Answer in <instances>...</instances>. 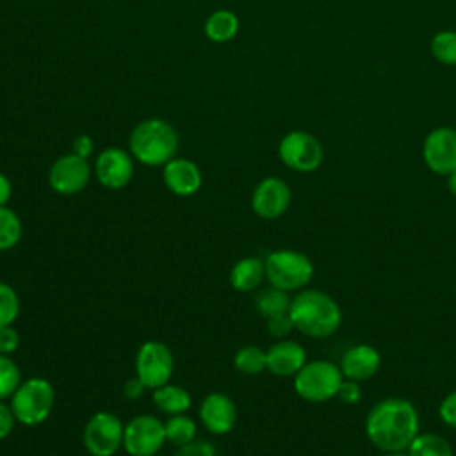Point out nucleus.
<instances>
[{
    "mask_svg": "<svg viewBox=\"0 0 456 456\" xmlns=\"http://www.w3.org/2000/svg\"><path fill=\"white\" fill-rule=\"evenodd\" d=\"M419 411L404 397H387L378 401L367 413L365 435L381 452L406 451L420 433Z\"/></svg>",
    "mask_w": 456,
    "mask_h": 456,
    "instance_id": "obj_1",
    "label": "nucleus"
},
{
    "mask_svg": "<svg viewBox=\"0 0 456 456\" xmlns=\"http://www.w3.org/2000/svg\"><path fill=\"white\" fill-rule=\"evenodd\" d=\"M289 317L294 330L310 338H326L333 335L342 322V310L338 303L319 289H303L289 306Z\"/></svg>",
    "mask_w": 456,
    "mask_h": 456,
    "instance_id": "obj_2",
    "label": "nucleus"
},
{
    "mask_svg": "<svg viewBox=\"0 0 456 456\" xmlns=\"http://www.w3.org/2000/svg\"><path fill=\"white\" fill-rule=\"evenodd\" d=\"M128 148L132 157L144 166H164L176 157L178 132L160 118H150L135 125L130 134Z\"/></svg>",
    "mask_w": 456,
    "mask_h": 456,
    "instance_id": "obj_3",
    "label": "nucleus"
},
{
    "mask_svg": "<svg viewBox=\"0 0 456 456\" xmlns=\"http://www.w3.org/2000/svg\"><path fill=\"white\" fill-rule=\"evenodd\" d=\"M9 404L14 411V417L23 426H39L43 424L55 404L53 385L41 376H32L21 379L14 394L9 397Z\"/></svg>",
    "mask_w": 456,
    "mask_h": 456,
    "instance_id": "obj_4",
    "label": "nucleus"
},
{
    "mask_svg": "<svg viewBox=\"0 0 456 456\" xmlns=\"http://www.w3.org/2000/svg\"><path fill=\"white\" fill-rule=\"evenodd\" d=\"M265 280L285 292L303 290L314 276L312 260L296 249H276L265 258Z\"/></svg>",
    "mask_w": 456,
    "mask_h": 456,
    "instance_id": "obj_5",
    "label": "nucleus"
},
{
    "mask_svg": "<svg viewBox=\"0 0 456 456\" xmlns=\"http://www.w3.org/2000/svg\"><path fill=\"white\" fill-rule=\"evenodd\" d=\"M296 394L308 403H324L337 397L344 379L342 370L330 360H312L294 374Z\"/></svg>",
    "mask_w": 456,
    "mask_h": 456,
    "instance_id": "obj_6",
    "label": "nucleus"
},
{
    "mask_svg": "<svg viewBox=\"0 0 456 456\" xmlns=\"http://www.w3.org/2000/svg\"><path fill=\"white\" fill-rule=\"evenodd\" d=\"M125 424L112 411L93 413L84 426V447L91 456H114L123 449Z\"/></svg>",
    "mask_w": 456,
    "mask_h": 456,
    "instance_id": "obj_7",
    "label": "nucleus"
},
{
    "mask_svg": "<svg viewBox=\"0 0 456 456\" xmlns=\"http://www.w3.org/2000/svg\"><path fill=\"white\" fill-rule=\"evenodd\" d=\"M175 372V356L160 340H146L139 346L135 353V376L146 385V388L155 390L171 381Z\"/></svg>",
    "mask_w": 456,
    "mask_h": 456,
    "instance_id": "obj_8",
    "label": "nucleus"
},
{
    "mask_svg": "<svg viewBox=\"0 0 456 456\" xmlns=\"http://www.w3.org/2000/svg\"><path fill=\"white\" fill-rule=\"evenodd\" d=\"M166 442L164 422L155 415L141 413L125 424L123 449L130 456H155Z\"/></svg>",
    "mask_w": 456,
    "mask_h": 456,
    "instance_id": "obj_9",
    "label": "nucleus"
},
{
    "mask_svg": "<svg viewBox=\"0 0 456 456\" xmlns=\"http://www.w3.org/2000/svg\"><path fill=\"white\" fill-rule=\"evenodd\" d=\"M278 155L287 167L310 173L322 164L324 150L315 135L305 130H292L280 141Z\"/></svg>",
    "mask_w": 456,
    "mask_h": 456,
    "instance_id": "obj_10",
    "label": "nucleus"
},
{
    "mask_svg": "<svg viewBox=\"0 0 456 456\" xmlns=\"http://www.w3.org/2000/svg\"><path fill=\"white\" fill-rule=\"evenodd\" d=\"M91 164L87 159L78 157L75 153H68L59 157L50 171H48V183L52 191L62 196H73L84 191L91 180Z\"/></svg>",
    "mask_w": 456,
    "mask_h": 456,
    "instance_id": "obj_11",
    "label": "nucleus"
},
{
    "mask_svg": "<svg viewBox=\"0 0 456 456\" xmlns=\"http://www.w3.org/2000/svg\"><path fill=\"white\" fill-rule=\"evenodd\" d=\"M292 201L290 187L285 180L278 176H267L256 183L251 194V208L253 212L265 219H278L287 212Z\"/></svg>",
    "mask_w": 456,
    "mask_h": 456,
    "instance_id": "obj_12",
    "label": "nucleus"
},
{
    "mask_svg": "<svg viewBox=\"0 0 456 456\" xmlns=\"http://www.w3.org/2000/svg\"><path fill=\"white\" fill-rule=\"evenodd\" d=\"M134 157L130 151L110 146L94 160V176L105 189H123L134 176Z\"/></svg>",
    "mask_w": 456,
    "mask_h": 456,
    "instance_id": "obj_13",
    "label": "nucleus"
},
{
    "mask_svg": "<svg viewBox=\"0 0 456 456\" xmlns=\"http://www.w3.org/2000/svg\"><path fill=\"white\" fill-rule=\"evenodd\" d=\"M426 166L436 175H449L456 169V130L438 126L428 134L422 146Z\"/></svg>",
    "mask_w": 456,
    "mask_h": 456,
    "instance_id": "obj_14",
    "label": "nucleus"
},
{
    "mask_svg": "<svg viewBox=\"0 0 456 456\" xmlns=\"http://www.w3.org/2000/svg\"><path fill=\"white\" fill-rule=\"evenodd\" d=\"M198 417L208 433L226 435L237 424V404L224 392H210L201 399Z\"/></svg>",
    "mask_w": 456,
    "mask_h": 456,
    "instance_id": "obj_15",
    "label": "nucleus"
},
{
    "mask_svg": "<svg viewBox=\"0 0 456 456\" xmlns=\"http://www.w3.org/2000/svg\"><path fill=\"white\" fill-rule=\"evenodd\" d=\"M162 180L167 191H171L175 196L187 198L200 191L203 176L196 162L183 157H175L162 166Z\"/></svg>",
    "mask_w": 456,
    "mask_h": 456,
    "instance_id": "obj_16",
    "label": "nucleus"
},
{
    "mask_svg": "<svg viewBox=\"0 0 456 456\" xmlns=\"http://www.w3.org/2000/svg\"><path fill=\"white\" fill-rule=\"evenodd\" d=\"M381 365L379 351L370 344H356L346 349L340 360V370L346 379L353 381H367L376 376Z\"/></svg>",
    "mask_w": 456,
    "mask_h": 456,
    "instance_id": "obj_17",
    "label": "nucleus"
},
{
    "mask_svg": "<svg viewBox=\"0 0 456 456\" xmlns=\"http://www.w3.org/2000/svg\"><path fill=\"white\" fill-rule=\"evenodd\" d=\"M267 351V370L278 378H294V374L306 363V351L290 338L276 340Z\"/></svg>",
    "mask_w": 456,
    "mask_h": 456,
    "instance_id": "obj_18",
    "label": "nucleus"
},
{
    "mask_svg": "<svg viewBox=\"0 0 456 456\" xmlns=\"http://www.w3.org/2000/svg\"><path fill=\"white\" fill-rule=\"evenodd\" d=\"M265 280V264L258 256H244L230 269V285L237 292H253Z\"/></svg>",
    "mask_w": 456,
    "mask_h": 456,
    "instance_id": "obj_19",
    "label": "nucleus"
},
{
    "mask_svg": "<svg viewBox=\"0 0 456 456\" xmlns=\"http://www.w3.org/2000/svg\"><path fill=\"white\" fill-rule=\"evenodd\" d=\"M151 399H153V404L159 408V411L166 413L167 417L187 413L192 406L191 392L185 387H180L175 383H166L155 388Z\"/></svg>",
    "mask_w": 456,
    "mask_h": 456,
    "instance_id": "obj_20",
    "label": "nucleus"
},
{
    "mask_svg": "<svg viewBox=\"0 0 456 456\" xmlns=\"http://www.w3.org/2000/svg\"><path fill=\"white\" fill-rule=\"evenodd\" d=\"M239 32V18L228 9H217L205 21V34L214 43H226Z\"/></svg>",
    "mask_w": 456,
    "mask_h": 456,
    "instance_id": "obj_21",
    "label": "nucleus"
},
{
    "mask_svg": "<svg viewBox=\"0 0 456 456\" xmlns=\"http://www.w3.org/2000/svg\"><path fill=\"white\" fill-rule=\"evenodd\" d=\"M233 367L246 376H256L267 369V351L255 344L242 346L233 356Z\"/></svg>",
    "mask_w": 456,
    "mask_h": 456,
    "instance_id": "obj_22",
    "label": "nucleus"
},
{
    "mask_svg": "<svg viewBox=\"0 0 456 456\" xmlns=\"http://www.w3.org/2000/svg\"><path fill=\"white\" fill-rule=\"evenodd\" d=\"M164 428H166V440L175 447H182L196 440L198 426H196V420L187 413L167 417V420L164 422Z\"/></svg>",
    "mask_w": 456,
    "mask_h": 456,
    "instance_id": "obj_23",
    "label": "nucleus"
},
{
    "mask_svg": "<svg viewBox=\"0 0 456 456\" xmlns=\"http://www.w3.org/2000/svg\"><path fill=\"white\" fill-rule=\"evenodd\" d=\"M406 452L408 456H452V447L438 433H419Z\"/></svg>",
    "mask_w": 456,
    "mask_h": 456,
    "instance_id": "obj_24",
    "label": "nucleus"
},
{
    "mask_svg": "<svg viewBox=\"0 0 456 456\" xmlns=\"http://www.w3.org/2000/svg\"><path fill=\"white\" fill-rule=\"evenodd\" d=\"M290 299L289 297V292L281 290V289H276V287H267L264 290L258 292L256 296V312L267 319L271 315H278V314H285L289 312V306H290Z\"/></svg>",
    "mask_w": 456,
    "mask_h": 456,
    "instance_id": "obj_25",
    "label": "nucleus"
},
{
    "mask_svg": "<svg viewBox=\"0 0 456 456\" xmlns=\"http://www.w3.org/2000/svg\"><path fill=\"white\" fill-rule=\"evenodd\" d=\"M23 235V223L20 216L7 205L0 207V253L12 249Z\"/></svg>",
    "mask_w": 456,
    "mask_h": 456,
    "instance_id": "obj_26",
    "label": "nucleus"
},
{
    "mask_svg": "<svg viewBox=\"0 0 456 456\" xmlns=\"http://www.w3.org/2000/svg\"><path fill=\"white\" fill-rule=\"evenodd\" d=\"M21 383V370L9 354L0 353V401L9 399Z\"/></svg>",
    "mask_w": 456,
    "mask_h": 456,
    "instance_id": "obj_27",
    "label": "nucleus"
},
{
    "mask_svg": "<svg viewBox=\"0 0 456 456\" xmlns=\"http://www.w3.org/2000/svg\"><path fill=\"white\" fill-rule=\"evenodd\" d=\"M431 52L436 61L456 66V32L442 30L431 39Z\"/></svg>",
    "mask_w": 456,
    "mask_h": 456,
    "instance_id": "obj_28",
    "label": "nucleus"
},
{
    "mask_svg": "<svg viewBox=\"0 0 456 456\" xmlns=\"http://www.w3.org/2000/svg\"><path fill=\"white\" fill-rule=\"evenodd\" d=\"M21 310L18 292L5 281H0V326L14 324Z\"/></svg>",
    "mask_w": 456,
    "mask_h": 456,
    "instance_id": "obj_29",
    "label": "nucleus"
},
{
    "mask_svg": "<svg viewBox=\"0 0 456 456\" xmlns=\"http://www.w3.org/2000/svg\"><path fill=\"white\" fill-rule=\"evenodd\" d=\"M265 328H267L271 337H274L276 340H281V338H287L290 335V331L294 330V324L289 317V312H285V314L267 317L265 319Z\"/></svg>",
    "mask_w": 456,
    "mask_h": 456,
    "instance_id": "obj_30",
    "label": "nucleus"
},
{
    "mask_svg": "<svg viewBox=\"0 0 456 456\" xmlns=\"http://www.w3.org/2000/svg\"><path fill=\"white\" fill-rule=\"evenodd\" d=\"M20 333L14 328V324L9 326H0V353L2 354H12L20 347Z\"/></svg>",
    "mask_w": 456,
    "mask_h": 456,
    "instance_id": "obj_31",
    "label": "nucleus"
},
{
    "mask_svg": "<svg viewBox=\"0 0 456 456\" xmlns=\"http://www.w3.org/2000/svg\"><path fill=\"white\" fill-rule=\"evenodd\" d=\"M337 399L347 406L351 404H356L360 403L362 399V388H360V383L358 381H353V379H342L340 387H338V392H337Z\"/></svg>",
    "mask_w": 456,
    "mask_h": 456,
    "instance_id": "obj_32",
    "label": "nucleus"
},
{
    "mask_svg": "<svg viewBox=\"0 0 456 456\" xmlns=\"http://www.w3.org/2000/svg\"><path fill=\"white\" fill-rule=\"evenodd\" d=\"M175 456H216V447L207 440H192L175 452Z\"/></svg>",
    "mask_w": 456,
    "mask_h": 456,
    "instance_id": "obj_33",
    "label": "nucleus"
},
{
    "mask_svg": "<svg viewBox=\"0 0 456 456\" xmlns=\"http://www.w3.org/2000/svg\"><path fill=\"white\" fill-rule=\"evenodd\" d=\"M438 415L444 420V424H447L449 428L456 429V390L449 392L442 399V403L438 406Z\"/></svg>",
    "mask_w": 456,
    "mask_h": 456,
    "instance_id": "obj_34",
    "label": "nucleus"
},
{
    "mask_svg": "<svg viewBox=\"0 0 456 456\" xmlns=\"http://www.w3.org/2000/svg\"><path fill=\"white\" fill-rule=\"evenodd\" d=\"M16 422L18 420L14 417V411H12L11 404L5 403V401H0V440L7 438L12 433Z\"/></svg>",
    "mask_w": 456,
    "mask_h": 456,
    "instance_id": "obj_35",
    "label": "nucleus"
},
{
    "mask_svg": "<svg viewBox=\"0 0 456 456\" xmlns=\"http://www.w3.org/2000/svg\"><path fill=\"white\" fill-rule=\"evenodd\" d=\"M71 153L78 155V157H84V159H89V155L93 153L94 150V141L91 135L87 134H80L73 139V144H71Z\"/></svg>",
    "mask_w": 456,
    "mask_h": 456,
    "instance_id": "obj_36",
    "label": "nucleus"
},
{
    "mask_svg": "<svg viewBox=\"0 0 456 456\" xmlns=\"http://www.w3.org/2000/svg\"><path fill=\"white\" fill-rule=\"evenodd\" d=\"M144 390H146V385H144L137 376L126 379L125 385H123V395H125L126 399H130V401H135V399L142 397Z\"/></svg>",
    "mask_w": 456,
    "mask_h": 456,
    "instance_id": "obj_37",
    "label": "nucleus"
},
{
    "mask_svg": "<svg viewBox=\"0 0 456 456\" xmlns=\"http://www.w3.org/2000/svg\"><path fill=\"white\" fill-rule=\"evenodd\" d=\"M11 194H12L11 180L7 178V175L0 173V207H4V205H7V203H9Z\"/></svg>",
    "mask_w": 456,
    "mask_h": 456,
    "instance_id": "obj_38",
    "label": "nucleus"
},
{
    "mask_svg": "<svg viewBox=\"0 0 456 456\" xmlns=\"http://www.w3.org/2000/svg\"><path fill=\"white\" fill-rule=\"evenodd\" d=\"M447 187H449L451 194H454V196H456V169H454L452 173H449V175H447Z\"/></svg>",
    "mask_w": 456,
    "mask_h": 456,
    "instance_id": "obj_39",
    "label": "nucleus"
},
{
    "mask_svg": "<svg viewBox=\"0 0 456 456\" xmlns=\"http://www.w3.org/2000/svg\"><path fill=\"white\" fill-rule=\"evenodd\" d=\"M381 456H408L406 451H394V452H383Z\"/></svg>",
    "mask_w": 456,
    "mask_h": 456,
    "instance_id": "obj_40",
    "label": "nucleus"
}]
</instances>
